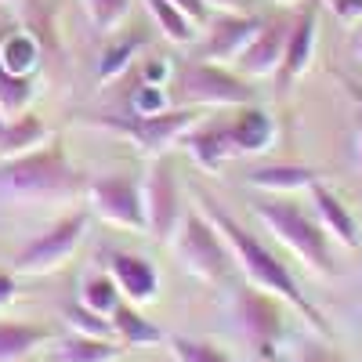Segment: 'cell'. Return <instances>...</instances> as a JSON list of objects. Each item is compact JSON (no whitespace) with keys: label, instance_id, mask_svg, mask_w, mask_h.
I'll list each match as a JSON object with an SVG mask.
<instances>
[{"label":"cell","instance_id":"obj_21","mask_svg":"<svg viewBox=\"0 0 362 362\" xmlns=\"http://www.w3.org/2000/svg\"><path fill=\"white\" fill-rule=\"evenodd\" d=\"M47 341L51 329L37 322H0V362H29Z\"/></svg>","mask_w":362,"mask_h":362},{"label":"cell","instance_id":"obj_33","mask_svg":"<svg viewBox=\"0 0 362 362\" xmlns=\"http://www.w3.org/2000/svg\"><path fill=\"white\" fill-rule=\"evenodd\" d=\"M322 4L334 11L341 22H348V25L362 22V0H322Z\"/></svg>","mask_w":362,"mask_h":362},{"label":"cell","instance_id":"obj_4","mask_svg":"<svg viewBox=\"0 0 362 362\" xmlns=\"http://www.w3.org/2000/svg\"><path fill=\"white\" fill-rule=\"evenodd\" d=\"M170 247H174V257L181 261V268L189 276H196L199 283H221L225 279L232 254L206 214H196V210L181 214V221L170 235Z\"/></svg>","mask_w":362,"mask_h":362},{"label":"cell","instance_id":"obj_29","mask_svg":"<svg viewBox=\"0 0 362 362\" xmlns=\"http://www.w3.org/2000/svg\"><path fill=\"white\" fill-rule=\"evenodd\" d=\"M80 4H83L90 25L102 29V33H112L131 11V0H80Z\"/></svg>","mask_w":362,"mask_h":362},{"label":"cell","instance_id":"obj_5","mask_svg":"<svg viewBox=\"0 0 362 362\" xmlns=\"http://www.w3.org/2000/svg\"><path fill=\"white\" fill-rule=\"evenodd\" d=\"M177 98L185 105L243 109V105L257 102V90L235 69H225L218 62H189L177 73Z\"/></svg>","mask_w":362,"mask_h":362},{"label":"cell","instance_id":"obj_15","mask_svg":"<svg viewBox=\"0 0 362 362\" xmlns=\"http://www.w3.org/2000/svg\"><path fill=\"white\" fill-rule=\"evenodd\" d=\"M315 58V8H305L286 33V47H283V66H279V83H293L308 73Z\"/></svg>","mask_w":362,"mask_h":362},{"label":"cell","instance_id":"obj_37","mask_svg":"<svg viewBox=\"0 0 362 362\" xmlns=\"http://www.w3.org/2000/svg\"><path fill=\"white\" fill-rule=\"evenodd\" d=\"M348 47H351V54H355V62H362V22H355V25H351Z\"/></svg>","mask_w":362,"mask_h":362},{"label":"cell","instance_id":"obj_35","mask_svg":"<svg viewBox=\"0 0 362 362\" xmlns=\"http://www.w3.org/2000/svg\"><path fill=\"white\" fill-rule=\"evenodd\" d=\"M15 297H18V283H15V276H8V272H0V308L15 305Z\"/></svg>","mask_w":362,"mask_h":362},{"label":"cell","instance_id":"obj_40","mask_svg":"<svg viewBox=\"0 0 362 362\" xmlns=\"http://www.w3.org/2000/svg\"><path fill=\"white\" fill-rule=\"evenodd\" d=\"M279 4H297V0H279Z\"/></svg>","mask_w":362,"mask_h":362},{"label":"cell","instance_id":"obj_38","mask_svg":"<svg viewBox=\"0 0 362 362\" xmlns=\"http://www.w3.org/2000/svg\"><path fill=\"white\" fill-rule=\"evenodd\" d=\"M355 160L362 167V124H358V134H355Z\"/></svg>","mask_w":362,"mask_h":362},{"label":"cell","instance_id":"obj_22","mask_svg":"<svg viewBox=\"0 0 362 362\" xmlns=\"http://www.w3.org/2000/svg\"><path fill=\"white\" fill-rule=\"evenodd\" d=\"M109 319H112V329H116V341H124V344H138V348H145V344L163 341L160 326L148 322V319L138 312V305H131V300H119Z\"/></svg>","mask_w":362,"mask_h":362},{"label":"cell","instance_id":"obj_13","mask_svg":"<svg viewBox=\"0 0 362 362\" xmlns=\"http://www.w3.org/2000/svg\"><path fill=\"white\" fill-rule=\"evenodd\" d=\"M308 199H312L315 221L322 225V232L334 239V243H341L344 250H358V247H362L358 221H355V214L344 206V199H341L334 189L322 185V181H315V185L308 189Z\"/></svg>","mask_w":362,"mask_h":362},{"label":"cell","instance_id":"obj_17","mask_svg":"<svg viewBox=\"0 0 362 362\" xmlns=\"http://www.w3.org/2000/svg\"><path fill=\"white\" fill-rule=\"evenodd\" d=\"M189 148V156L196 167L206 174H214L228 156H232V141H228V119H199V124L181 138Z\"/></svg>","mask_w":362,"mask_h":362},{"label":"cell","instance_id":"obj_16","mask_svg":"<svg viewBox=\"0 0 362 362\" xmlns=\"http://www.w3.org/2000/svg\"><path fill=\"white\" fill-rule=\"evenodd\" d=\"M272 138H276V124H272V116L257 102L243 105L228 119V141H232V153L239 156L264 153V148H272Z\"/></svg>","mask_w":362,"mask_h":362},{"label":"cell","instance_id":"obj_9","mask_svg":"<svg viewBox=\"0 0 362 362\" xmlns=\"http://www.w3.org/2000/svg\"><path fill=\"white\" fill-rule=\"evenodd\" d=\"M87 203L90 210L112 228L145 232V210H141V185L131 174H102L87 181Z\"/></svg>","mask_w":362,"mask_h":362},{"label":"cell","instance_id":"obj_23","mask_svg":"<svg viewBox=\"0 0 362 362\" xmlns=\"http://www.w3.org/2000/svg\"><path fill=\"white\" fill-rule=\"evenodd\" d=\"M145 8H148V15L156 18V25L163 29V37L170 40V44H192L196 40V22L189 18V15H181L170 0H145Z\"/></svg>","mask_w":362,"mask_h":362},{"label":"cell","instance_id":"obj_11","mask_svg":"<svg viewBox=\"0 0 362 362\" xmlns=\"http://www.w3.org/2000/svg\"><path fill=\"white\" fill-rule=\"evenodd\" d=\"M290 22L286 18H268L254 33V40L243 47V54L235 58V73L257 80V76H276L283 66V47H286Z\"/></svg>","mask_w":362,"mask_h":362},{"label":"cell","instance_id":"obj_24","mask_svg":"<svg viewBox=\"0 0 362 362\" xmlns=\"http://www.w3.org/2000/svg\"><path fill=\"white\" fill-rule=\"evenodd\" d=\"M33 95H37L33 76H18V73H8L4 66H0V116L11 119V116L29 112Z\"/></svg>","mask_w":362,"mask_h":362},{"label":"cell","instance_id":"obj_27","mask_svg":"<svg viewBox=\"0 0 362 362\" xmlns=\"http://www.w3.org/2000/svg\"><path fill=\"white\" fill-rule=\"evenodd\" d=\"M145 47V40L138 37H124V40H112L105 51H102V62H98V80H116L119 73H124L134 58H138V51Z\"/></svg>","mask_w":362,"mask_h":362},{"label":"cell","instance_id":"obj_36","mask_svg":"<svg viewBox=\"0 0 362 362\" xmlns=\"http://www.w3.org/2000/svg\"><path fill=\"white\" fill-rule=\"evenodd\" d=\"M214 11H247V0H203Z\"/></svg>","mask_w":362,"mask_h":362},{"label":"cell","instance_id":"obj_10","mask_svg":"<svg viewBox=\"0 0 362 362\" xmlns=\"http://www.w3.org/2000/svg\"><path fill=\"white\" fill-rule=\"evenodd\" d=\"M141 210H145V232L156 243H167L181 221V196L167 156H153V167L141 181Z\"/></svg>","mask_w":362,"mask_h":362},{"label":"cell","instance_id":"obj_34","mask_svg":"<svg viewBox=\"0 0 362 362\" xmlns=\"http://www.w3.org/2000/svg\"><path fill=\"white\" fill-rule=\"evenodd\" d=\"M170 4H174L181 15H189L196 25H203V22H206V11H210V8L203 4V0H170Z\"/></svg>","mask_w":362,"mask_h":362},{"label":"cell","instance_id":"obj_30","mask_svg":"<svg viewBox=\"0 0 362 362\" xmlns=\"http://www.w3.org/2000/svg\"><path fill=\"white\" fill-rule=\"evenodd\" d=\"M170 355L174 362H232L218 344L210 341H192V337H170Z\"/></svg>","mask_w":362,"mask_h":362},{"label":"cell","instance_id":"obj_41","mask_svg":"<svg viewBox=\"0 0 362 362\" xmlns=\"http://www.w3.org/2000/svg\"><path fill=\"white\" fill-rule=\"evenodd\" d=\"M4 4H11V0H4Z\"/></svg>","mask_w":362,"mask_h":362},{"label":"cell","instance_id":"obj_3","mask_svg":"<svg viewBox=\"0 0 362 362\" xmlns=\"http://www.w3.org/2000/svg\"><path fill=\"white\" fill-rule=\"evenodd\" d=\"M257 218L261 225L279 239V243L305 264L308 272L322 279L337 276V257H334V239L322 232V225L315 221V214H308L300 203H290L283 196L257 203Z\"/></svg>","mask_w":362,"mask_h":362},{"label":"cell","instance_id":"obj_18","mask_svg":"<svg viewBox=\"0 0 362 362\" xmlns=\"http://www.w3.org/2000/svg\"><path fill=\"white\" fill-rule=\"evenodd\" d=\"M47 141H51L47 124L37 112H22V116H11V119L0 116V160L25 156V153H33V148H40Z\"/></svg>","mask_w":362,"mask_h":362},{"label":"cell","instance_id":"obj_19","mask_svg":"<svg viewBox=\"0 0 362 362\" xmlns=\"http://www.w3.org/2000/svg\"><path fill=\"white\" fill-rule=\"evenodd\" d=\"M119 355H124V341L116 337L69 334L62 341H54V348L47 351V362H116Z\"/></svg>","mask_w":362,"mask_h":362},{"label":"cell","instance_id":"obj_20","mask_svg":"<svg viewBox=\"0 0 362 362\" xmlns=\"http://www.w3.org/2000/svg\"><path fill=\"white\" fill-rule=\"evenodd\" d=\"M315 170L312 167H297V163H272V167H257L247 174V185L250 189H261V192H272V196H290V192H300V189H312L315 185Z\"/></svg>","mask_w":362,"mask_h":362},{"label":"cell","instance_id":"obj_42","mask_svg":"<svg viewBox=\"0 0 362 362\" xmlns=\"http://www.w3.org/2000/svg\"><path fill=\"white\" fill-rule=\"evenodd\" d=\"M29 362H33V358H29Z\"/></svg>","mask_w":362,"mask_h":362},{"label":"cell","instance_id":"obj_28","mask_svg":"<svg viewBox=\"0 0 362 362\" xmlns=\"http://www.w3.org/2000/svg\"><path fill=\"white\" fill-rule=\"evenodd\" d=\"M62 315H66V322H69L73 334H83V337H116L112 319H109V315H98V312H90L87 305H66Z\"/></svg>","mask_w":362,"mask_h":362},{"label":"cell","instance_id":"obj_31","mask_svg":"<svg viewBox=\"0 0 362 362\" xmlns=\"http://www.w3.org/2000/svg\"><path fill=\"white\" fill-rule=\"evenodd\" d=\"M283 362H344V355L329 344L326 337H308V341H300L293 344L286 355H279Z\"/></svg>","mask_w":362,"mask_h":362},{"label":"cell","instance_id":"obj_25","mask_svg":"<svg viewBox=\"0 0 362 362\" xmlns=\"http://www.w3.org/2000/svg\"><path fill=\"white\" fill-rule=\"evenodd\" d=\"M37 40L29 33H11L0 40V66H4L8 73H18V76H29V69L37 66Z\"/></svg>","mask_w":362,"mask_h":362},{"label":"cell","instance_id":"obj_39","mask_svg":"<svg viewBox=\"0 0 362 362\" xmlns=\"http://www.w3.org/2000/svg\"><path fill=\"white\" fill-rule=\"evenodd\" d=\"M257 362H283V358H257Z\"/></svg>","mask_w":362,"mask_h":362},{"label":"cell","instance_id":"obj_7","mask_svg":"<svg viewBox=\"0 0 362 362\" xmlns=\"http://www.w3.org/2000/svg\"><path fill=\"white\" fill-rule=\"evenodd\" d=\"M83 232H87L83 210H73V214L58 218L54 225H47L37 239H29V243L15 254V272H22V276H47V272L62 268L80 250Z\"/></svg>","mask_w":362,"mask_h":362},{"label":"cell","instance_id":"obj_12","mask_svg":"<svg viewBox=\"0 0 362 362\" xmlns=\"http://www.w3.org/2000/svg\"><path fill=\"white\" fill-rule=\"evenodd\" d=\"M203 25H206L203 54L218 58V62H235L243 54V47L254 40V33L261 29V18L247 15V11H221L218 18H210Z\"/></svg>","mask_w":362,"mask_h":362},{"label":"cell","instance_id":"obj_2","mask_svg":"<svg viewBox=\"0 0 362 362\" xmlns=\"http://www.w3.org/2000/svg\"><path fill=\"white\" fill-rule=\"evenodd\" d=\"M80 192V174L54 138L40 148L0 163V199L8 203H62Z\"/></svg>","mask_w":362,"mask_h":362},{"label":"cell","instance_id":"obj_6","mask_svg":"<svg viewBox=\"0 0 362 362\" xmlns=\"http://www.w3.org/2000/svg\"><path fill=\"white\" fill-rule=\"evenodd\" d=\"M199 112L192 105L185 109H167V112H156V116H102L95 119V127H105V131H116V134H127L141 153L148 156H163L174 141H181L196 124H199Z\"/></svg>","mask_w":362,"mask_h":362},{"label":"cell","instance_id":"obj_8","mask_svg":"<svg viewBox=\"0 0 362 362\" xmlns=\"http://www.w3.org/2000/svg\"><path fill=\"white\" fill-rule=\"evenodd\" d=\"M235 315L243 334L250 337V344L257 348V358H279V344L286 341V312H283V300L272 297L257 286L239 290L235 297Z\"/></svg>","mask_w":362,"mask_h":362},{"label":"cell","instance_id":"obj_32","mask_svg":"<svg viewBox=\"0 0 362 362\" xmlns=\"http://www.w3.org/2000/svg\"><path fill=\"white\" fill-rule=\"evenodd\" d=\"M134 112H138V116L167 112V95H163V87H160V83H145V87H138V95H134Z\"/></svg>","mask_w":362,"mask_h":362},{"label":"cell","instance_id":"obj_14","mask_svg":"<svg viewBox=\"0 0 362 362\" xmlns=\"http://www.w3.org/2000/svg\"><path fill=\"white\" fill-rule=\"evenodd\" d=\"M109 276L116 279L119 293H124L131 305H148L160 290V279H156V268L148 264L145 257L138 254H124V250H112L109 254Z\"/></svg>","mask_w":362,"mask_h":362},{"label":"cell","instance_id":"obj_26","mask_svg":"<svg viewBox=\"0 0 362 362\" xmlns=\"http://www.w3.org/2000/svg\"><path fill=\"white\" fill-rule=\"evenodd\" d=\"M119 286H116V279L109 276H87L83 279V286H80V305H87L90 312H98V315H112V308L119 305Z\"/></svg>","mask_w":362,"mask_h":362},{"label":"cell","instance_id":"obj_1","mask_svg":"<svg viewBox=\"0 0 362 362\" xmlns=\"http://www.w3.org/2000/svg\"><path fill=\"white\" fill-rule=\"evenodd\" d=\"M199 199H203L206 218L214 221V228L221 232V239H225V247H228L232 261H235L239 272L247 276V283L257 286V290H264V293H272V297H279L283 305H290L300 319L312 326L315 337L334 341V329H329V322L322 319V312L305 297V290L297 286V279L290 276V268H286L276 254H272V250L261 243V239H254L232 214H225V210L218 206V199H210L206 192H199Z\"/></svg>","mask_w":362,"mask_h":362}]
</instances>
